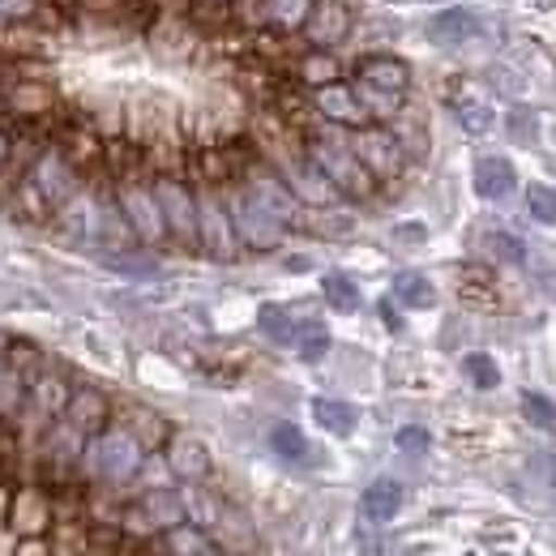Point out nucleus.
Returning <instances> with one entry per match:
<instances>
[{"label":"nucleus","instance_id":"obj_32","mask_svg":"<svg viewBox=\"0 0 556 556\" xmlns=\"http://www.w3.org/2000/svg\"><path fill=\"white\" fill-rule=\"evenodd\" d=\"M48 13V0H0V26H22V22H39ZM52 17V13H48Z\"/></svg>","mask_w":556,"mask_h":556},{"label":"nucleus","instance_id":"obj_23","mask_svg":"<svg viewBox=\"0 0 556 556\" xmlns=\"http://www.w3.org/2000/svg\"><path fill=\"white\" fill-rule=\"evenodd\" d=\"M257 326H262V334H266L270 343H278V348L295 343V330H300L282 304H262V313H257Z\"/></svg>","mask_w":556,"mask_h":556},{"label":"nucleus","instance_id":"obj_39","mask_svg":"<svg viewBox=\"0 0 556 556\" xmlns=\"http://www.w3.org/2000/svg\"><path fill=\"white\" fill-rule=\"evenodd\" d=\"M206 4H231V0H206Z\"/></svg>","mask_w":556,"mask_h":556},{"label":"nucleus","instance_id":"obj_38","mask_svg":"<svg viewBox=\"0 0 556 556\" xmlns=\"http://www.w3.org/2000/svg\"><path fill=\"white\" fill-rule=\"evenodd\" d=\"M202 556H227V553H218V548H206V553H202Z\"/></svg>","mask_w":556,"mask_h":556},{"label":"nucleus","instance_id":"obj_13","mask_svg":"<svg viewBox=\"0 0 556 556\" xmlns=\"http://www.w3.org/2000/svg\"><path fill=\"white\" fill-rule=\"evenodd\" d=\"M355 81L377 86V90H390V94H407L412 90V65L403 56L372 52V56H359L355 61Z\"/></svg>","mask_w":556,"mask_h":556},{"label":"nucleus","instance_id":"obj_33","mask_svg":"<svg viewBox=\"0 0 556 556\" xmlns=\"http://www.w3.org/2000/svg\"><path fill=\"white\" fill-rule=\"evenodd\" d=\"M167 548H172V556H202L206 553L202 527H189V522L172 527V531H167Z\"/></svg>","mask_w":556,"mask_h":556},{"label":"nucleus","instance_id":"obj_24","mask_svg":"<svg viewBox=\"0 0 556 556\" xmlns=\"http://www.w3.org/2000/svg\"><path fill=\"white\" fill-rule=\"evenodd\" d=\"M321 295H326V304H330L334 313H355V308H359V287H355V278L339 275V270L321 278Z\"/></svg>","mask_w":556,"mask_h":556},{"label":"nucleus","instance_id":"obj_25","mask_svg":"<svg viewBox=\"0 0 556 556\" xmlns=\"http://www.w3.org/2000/svg\"><path fill=\"white\" fill-rule=\"evenodd\" d=\"M484 253L492 262H505V266H522L527 262V244L518 236H509V231H488Z\"/></svg>","mask_w":556,"mask_h":556},{"label":"nucleus","instance_id":"obj_5","mask_svg":"<svg viewBox=\"0 0 556 556\" xmlns=\"http://www.w3.org/2000/svg\"><path fill=\"white\" fill-rule=\"evenodd\" d=\"M154 198H159V210H163L167 236L180 240L185 249H198V193L176 176H159L154 180Z\"/></svg>","mask_w":556,"mask_h":556},{"label":"nucleus","instance_id":"obj_34","mask_svg":"<svg viewBox=\"0 0 556 556\" xmlns=\"http://www.w3.org/2000/svg\"><path fill=\"white\" fill-rule=\"evenodd\" d=\"M522 412H527L531 424H540V428H556L553 399H544V394H535V390H527V394H522Z\"/></svg>","mask_w":556,"mask_h":556},{"label":"nucleus","instance_id":"obj_1","mask_svg":"<svg viewBox=\"0 0 556 556\" xmlns=\"http://www.w3.org/2000/svg\"><path fill=\"white\" fill-rule=\"evenodd\" d=\"M304 154L321 167V176H326L339 193H348V198H372L377 180H372L368 167L355 159L348 134H339V125L326 121V129H313V134L304 138Z\"/></svg>","mask_w":556,"mask_h":556},{"label":"nucleus","instance_id":"obj_27","mask_svg":"<svg viewBox=\"0 0 556 556\" xmlns=\"http://www.w3.org/2000/svg\"><path fill=\"white\" fill-rule=\"evenodd\" d=\"M270 450H275L278 458H287V463H300L308 454V441H304V432L295 424H275L270 428Z\"/></svg>","mask_w":556,"mask_h":556},{"label":"nucleus","instance_id":"obj_18","mask_svg":"<svg viewBox=\"0 0 556 556\" xmlns=\"http://www.w3.org/2000/svg\"><path fill=\"white\" fill-rule=\"evenodd\" d=\"M108 419H112V407H108V399H103L99 390H77V394L70 399V424L81 432V437L103 432Z\"/></svg>","mask_w":556,"mask_h":556},{"label":"nucleus","instance_id":"obj_10","mask_svg":"<svg viewBox=\"0 0 556 556\" xmlns=\"http://www.w3.org/2000/svg\"><path fill=\"white\" fill-rule=\"evenodd\" d=\"M351 26H355V17H351L348 0H317L313 13H308V22H304V39L313 48L330 52V48H339L348 39Z\"/></svg>","mask_w":556,"mask_h":556},{"label":"nucleus","instance_id":"obj_16","mask_svg":"<svg viewBox=\"0 0 556 556\" xmlns=\"http://www.w3.org/2000/svg\"><path fill=\"white\" fill-rule=\"evenodd\" d=\"M167 467H172L180 480L202 484L210 476V450L193 432H180V437H172V445H167Z\"/></svg>","mask_w":556,"mask_h":556},{"label":"nucleus","instance_id":"obj_21","mask_svg":"<svg viewBox=\"0 0 556 556\" xmlns=\"http://www.w3.org/2000/svg\"><path fill=\"white\" fill-rule=\"evenodd\" d=\"M313 419L334 437H351L355 424H359V412L343 399H313Z\"/></svg>","mask_w":556,"mask_h":556},{"label":"nucleus","instance_id":"obj_17","mask_svg":"<svg viewBox=\"0 0 556 556\" xmlns=\"http://www.w3.org/2000/svg\"><path fill=\"white\" fill-rule=\"evenodd\" d=\"M141 518H146L154 531H172V527L189 522V509H185V496H180V492L154 488V492L141 496Z\"/></svg>","mask_w":556,"mask_h":556},{"label":"nucleus","instance_id":"obj_30","mask_svg":"<svg viewBox=\"0 0 556 556\" xmlns=\"http://www.w3.org/2000/svg\"><path fill=\"white\" fill-rule=\"evenodd\" d=\"M527 210H531V218L535 223H544V227H556V189L553 185H527Z\"/></svg>","mask_w":556,"mask_h":556},{"label":"nucleus","instance_id":"obj_9","mask_svg":"<svg viewBox=\"0 0 556 556\" xmlns=\"http://www.w3.org/2000/svg\"><path fill=\"white\" fill-rule=\"evenodd\" d=\"M313 108L321 112V121L339 125V129H359L368 125V112L355 94V81H326V86H313Z\"/></svg>","mask_w":556,"mask_h":556},{"label":"nucleus","instance_id":"obj_29","mask_svg":"<svg viewBox=\"0 0 556 556\" xmlns=\"http://www.w3.org/2000/svg\"><path fill=\"white\" fill-rule=\"evenodd\" d=\"M295 348H300V359L317 364V359L330 351V334H326V326H321V321H308V326H300V330H295Z\"/></svg>","mask_w":556,"mask_h":556},{"label":"nucleus","instance_id":"obj_28","mask_svg":"<svg viewBox=\"0 0 556 556\" xmlns=\"http://www.w3.org/2000/svg\"><path fill=\"white\" fill-rule=\"evenodd\" d=\"M454 116H458V125L471 134V138H484L488 129H492V108L480 103V99H463V103H454Z\"/></svg>","mask_w":556,"mask_h":556},{"label":"nucleus","instance_id":"obj_14","mask_svg":"<svg viewBox=\"0 0 556 556\" xmlns=\"http://www.w3.org/2000/svg\"><path fill=\"white\" fill-rule=\"evenodd\" d=\"M471 185H476V193H480L484 202H505V198H514V189H518V167H514L505 154H484V159L476 163V172H471Z\"/></svg>","mask_w":556,"mask_h":556},{"label":"nucleus","instance_id":"obj_19","mask_svg":"<svg viewBox=\"0 0 556 556\" xmlns=\"http://www.w3.org/2000/svg\"><path fill=\"white\" fill-rule=\"evenodd\" d=\"M359 509L368 522H390L403 509V484L399 480H372L359 496Z\"/></svg>","mask_w":556,"mask_h":556},{"label":"nucleus","instance_id":"obj_22","mask_svg":"<svg viewBox=\"0 0 556 556\" xmlns=\"http://www.w3.org/2000/svg\"><path fill=\"white\" fill-rule=\"evenodd\" d=\"M394 300H399L403 308L424 313V308H432V304H437V287H432L424 275H416V270H403V275L394 278Z\"/></svg>","mask_w":556,"mask_h":556},{"label":"nucleus","instance_id":"obj_2","mask_svg":"<svg viewBox=\"0 0 556 556\" xmlns=\"http://www.w3.org/2000/svg\"><path fill=\"white\" fill-rule=\"evenodd\" d=\"M141 445L129 428H103L86 441L81 450V463L90 471V480L99 484H129L141 471Z\"/></svg>","mask_w":556,"mask_h":556},{"label":"nucleus","instance_id":"obj_12","mask_svg":"<svg viewBox=\"0 0 556 556\" xmlns=\"http://www.w3.org/2000/svg\"><path fill=\"white\" fill-rule=\"evenodd\" d=\"M282 180L291 185L295 202H304V206H330V202L339 198V189H334V185L321 176V167H317L308 154L287 159V163H282Z\"/></svg>","mask_w":556,"mask_h":556},{"label":"nucleus","instance_id":"obj_35","mask_svg":"<svg viewBox=\"0 0 556 556\" xmlns=\"http://www.w3.org/2000/svg\"><path fill=\"white\" fill-rule=\"evenodd\" d=\"M428 428H419V424H407V428H399V437H394V445L403 450V454H424L428 450Z\"/></svg>","mask_w":556,"mask_h":556},{"label":"nucleus","instance_id":"obj_11","mask_svg":"<svg viewBox=\"0 0 556 556\" xmlns=\"http://www.w3.org/2000/svg\"><path fill=\"white\" fill-rule=\"evenodd\" d=\"M30 189H35L48 206H65L73 193H77V172H73V163L61 150H48V154L35 163V172H30Z\"/></svg>","mask_w":556,"mask_h":556},{"label":"nucleus","instance_id":"obj_36","mask_svg":"<svg viewBox=\"0 0 556 556\" xmlns=\"http://www.w3.org/2000/svg\"><path fill=\"white\" fill-rule=\"evenodd\" d=\"M399 240H424V227H419V223H407V227H399Z\"/></svg>","mask_w":556,"mask_h":556},{"label":"nucleus","instance_id":"obj_31","mask_svg":"<svg viewBox=\"0 0 556 556\" xmlns=\"http://www.w3.org/2000/svg\"><path fill=\"white\" fill-rule=\"evenodd\" d=\"M463 372H467L471 386H480V390H496V386H501V368H496V359L484 355V351H471V355L463 359Z\"/></svg>","mask_w":556,"mask_h":556},{"label":"nucleus","instance_id":"obj_3","mask_svg":"<svg viewBox=\"0 0 556 556\" xmlns=\"http://www.w3.org/2000/svg\"><path fill=\"white\" fill-rule=\"evenodd\" d=\"M348 141H351V150H355V159L368 167L372 180H394V176H403V167H407V159H412L403 138H399L390 125H377V121H368V125H359V129H348Z\"/></svg>","mask_w":556,"mask_h":556},{"label":"nucleus","instance_id":"obj_8","mask_svg":"<svg viewBox=\"0 0 556 556\" xmlns=\"http://www.w3.org/2000/svg\"><path fill=\"white\" fill-rule=\"evenodd\" d=\"M240 185L249 189V198H253L257 206L270 210L278 223H291V218H295L300 202H295L291 185L282 180V172L266 167V163H249V167H244V180H240Z\"/></svg>","mask_w":556,"mask_h":556},{"label":"nucleus","instance_id":"obj_15","mask_svg":"<svg viewBox=\"0 0 556 556\" xmlns=\"http://www.w3.org/2000/svg\"><path fill=\"white\" fill-rule=\"evenodd\" d=\"M476 30H480V17L471 9H463V4H450L437 17H428V39L437 48H463Z\"/></svg>","mask_w":556,"mask_h":556},{"label":"nucleus","instance_id":"obj_7","mask_svg":"<svg viewBox=\"0 0 556 556\" xmlns=\"http://www.w3.org/2000/svg\"><path fill=\"white\" fill-rule=\"evenodd\" d=\"M116 206L125 214V223L134 227V236L146 244H159L167 240V223H163V210L154 198V185H141V180H125L121 193H116Z\"/></svg>","mask_w":556,"mask_h":556},{"label":"nucleus","instance_id":"obj_26","mask_svg":"<svg viewBox=\"0 0 556 556\" xmlns=\"http://www.w3.org/2000/svg\"><path fill=\"white\" fill-rule=\"evenodd\" d=\"M300 81L304 86H326V81H339V61H334V52H308L304 61H300Z\"/></svg>","mask_w":556,"mask_h":556},{"label":"nucleus","instance_id":"obj_4","mask_svg":"<svg viewBox=\"0 0 556 556\" xmlns=\"http://www.w3.org/2000/svg\"><path fill=\"white\" fill-rule=\"evenodd\" d=\"M223 206H227V214H231V227H236V236H240L244 249H253V253H270V249L282 244L287 223H278L270 210L257 206V202L249 198L244 185H231V189L223 193Z\"/></svg>","mask_w":556,"mask_h":556},{"label":"nucleus","instance_id":"obj_6","mask_svg":"<svg viewBox=\"0 0 556 556\" xmlns=\"http://www.w3.org/2000/svg\"><path fill=\"white\" fill-rule=\"evenodd\" d=\"M198 249L210 253L214 262H231L244 249L218 193H198Z\"/></svg>","mask_w":556,"mask_h":556},{"label":"nucleus","instance_id":"obj_37","mask_svg":"<svg viewBox=\"0 0 556 556\" xmlns=\"http://www.w3.org/2000/svg\"><path fill=\"white\" fill-rule=\"evenodd\" d=\"M9 154H13V141H9V134L0 129V167H4V159H9Z\"/></svg>","mask_w":556,"mask_h":556},{"label":"nucleus","instance_id":"obj_20","mask_svg":"<svg viewBox=\"0 0 556 556\" xmlns=\"http://www.w3.org/2000/svg\"><path fill=\"white\" fill-rule=\"evenodd\" d=\"M317 0H262V22L278 35H300Z\"/></svg>","mask_w":556,"mask_h":556}]
</instances>
